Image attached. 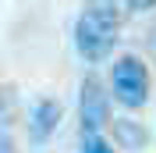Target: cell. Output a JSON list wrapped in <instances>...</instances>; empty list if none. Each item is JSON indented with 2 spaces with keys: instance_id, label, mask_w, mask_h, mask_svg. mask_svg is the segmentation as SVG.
I'll use <instances>...</instances> for the list:
<instances>
[{
  "instance_id": "6da1fadb",
  "label": "cell",
  "mask_w": 156,
  "mask_h": 153,
  "mask_svg": "<svg viewBox=\"0 0 156 153\" xmlns=\"http://www.w3.org/2000/svg\"><path fill=\"white\" fill-rule=\"evenodd\" d=\"M121 18L124 11L117 7V0H92L75 21V47L89 64H99L114 54L121 39Z\"/></svg>"
},
{
  "instance_id": "7a4b0ae2",
  "label": "cell",
  "mask_w": 156,
  "mask_h": 153,
  "mask_svg": "<svg viewBox=\"0 0 156 153\" xmlns=\"http://www.w3.org/2000/svg\"><path fill=\"white\" fill-rule=\"evenodd\" d=\"M110 93H114V100L124 103L128 110L146 107L149 103V68H146V61L135 57V54L117 57L114 71H110Z\"/></svg>"
},
{
  "instance_id": "3957f363",
  "label": "cell",
  "mask_w": 156,
  "mask_h": 153,
  "mask_svg": "<svg viewBox=\"0 0 156 153\" xmlns=\"http://www.w3.org/2000/svg\"><path fill=\"white\" fill-rule=\"evenodd\" d=\"M78 118L85 132H103L114 114H110V89L103 86L99 75H85L82 78V93H78Z\"/></svg>"
},
{
  "instance_id": "277c9868",
  "label": "cell",
  "mask_w": 156,
  "mask_h": 153,
  "mask_svg": "<svg viewBox=\"0 0 156 153\" xmlns=\"http://www.w3.org/2000/svg\"><path fill=\"white\" fill-rule=\"evenodd\" d=\"M60 118H64V107L53 100V96H43L36 107H32V121H29V139L36 146H43L50 139V135L57 132V125H60Z\"/></svg>"
},
{
  "instance_id": "5b68a950",
  "label": "cell",
  "mask_w": 156,
  "mask_h": 153,
  "mask_svg": "<svg viewBox=\"0 0 156 153\" xmlns=\"http://www.w3.org/2000/svg\"><path fill=\"white\" fill-rule=\"evenodd\" d=\"M110 128H114V139L121 150H146L149 146V132L138 121H131V118H114Z\"/></svg>"
},
{
  "instance_id": "8992f818",
  "label": "cell",
  "mask_w": 156,
  "mask_h": 153,
  "mask_svg": "<svg viewBox=\"0 0 156 153\" xmlns=\"http://www.w3.org/2000/svg\"><path fill=\"white\" fill-rule=\"evenodd\" d=\"M82 153H117V150L103 139V132H85L82 135Z\"/></svg>"
},
{
  "instance_id": "52a82bcc",
  "label": "cell",
  "mask_w": 156,
  "mask_h": 153,
  "mask_svg": "<svg viewBox=\"0 0 156 153\" xmlns=\"http://www.w3.org/2000/svg\"><path fill=\"white\" fill-rule=\"evenodd\" d=\"M124 7L131 11V14H149V11L156 7V0H124Z\"/></svg>"
},
{
  "instance_id": "ba28073f",
  "label": "cell",
  "mask_w": 156,
  "mask_h": 153,
  "mask_svg": "<svg viewBox=\"0 0 156 153\" xmlns=\"http://www.w3.org/2000/svg\"><path fill=\"white\" fill-rule=\"evenodd\" d=\"M0 153H18V146H14L11 132H4V128H0Z\"/></svg>"
},
{
  "instance_id": "9c48e42d",
  "label": "cell",
  "mask_w": 156,
  "mask_h": 153,
  "mask_svg": "<svg viewBox=\"0 0 156 153\" xmlns=\"http://www.w3.org/2000/svg\"><path fill=\"white\" fill-rule=\"evenodd\" d=\"M11 93H14V89H4V93H0V107H11V100H14Z\"/></svg>"
}]
</instances>
